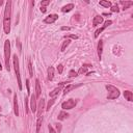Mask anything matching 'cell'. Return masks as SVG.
Masks as SVG:
<instances>
[{
    "label": "cell",
    "instance_id": "obj_3",
    "mask_svg": "<svg viewBox=\"0 0 133 133\" xmlns=\"http://www.w3.org/2000/svg\"><path fill=\"white\" fill-rule=\"evenodd\" d=\"M106 90L108 91V98L109 100H113V99H116V98L120 97V91L116 88L115 86H113V85H106Z\"/></svg>",
    "mask_w": 133,
    "mask_h": 133
},
{
    "label": "cell",
    "instance_id": "obj_37",
    "mask_svg": "<svg viewBox=\"0 0 133 133\" xmlns=\"http://www.w3.org/2000/svg\"><path fill=\"white\" fill-rule=\"evenodd\" d=\"M0 70H2V65H1V61H0Z\"/></svg>",
    "mask_w": 133,
    "mask_h": 133
},
{
    "label": "cell",
    "instance_id": "obj_38",
    "mask_svg": "<svg viewBox=\"0 0 133 133\" xmlns=\"http://www.w3.org/2000/svg\"><path fill=\"white\" fill-rule=\"evenodd\" d=\"M2 3H3V1H1V0H0V5H1V4H2Z\"/></svg>",
    "mask_w": 133,
    "mask_h": 133
},
{
    "label": "cell",
    "instance_id": "obj_23",
    "mask_svg": "<svg viewBox=\"0 0 133 133\" xmlns=\"http://www.w3.org/2000/svg\"><path fill=\"white\" fill-rule=\"evenodd\" d=\"M28 69H29V76L32 77L33 76V69H32V65H31L30 60H28Z\"/></svg>",
    "mask_w": 133,
    "mask_h": 133
},
{
    "label": "cell",
    "instance_id": "obj_27",
    "mask_svg": "<svg viewBox=\"0 0 133 133\" xmlns=\"http://www.w3.org/2000/svg\"><path fill=\"white\" fill-rule=\"evenodd\" d=\"M111 12H120V8H119L118 4H115V5H112V6H111Z\"/></svg>",
    "mask_w": 133,
    "mask_h": 133
},
{
    "label": "cell",
    "instance_id": "obj_13",
    "mask_svg": "<svg viewBox=\"0 0 133 133\" xmlns=\"http://www.w3.org/2000/svg\"><path fill=\"white\" fill-rule=\"evenodd\" d=\"M41 85H40V80L36 79V97L39 98L41 96Z\"/></svg>",
    "mask_w": 133,
    "mask_h": 133
},
{
    "label": "cell",
    "instance_id": "obj_21",
    "mask_svg": "<svg viewBox=\"0 0 133 133\" xmlns=\"http://www.w3.org/2000/svg\"><path fill=\"white\" fill-rule=\"evenodd\" d=\"M42 122H43V118L42 116H39L37 119V122H36V133L40 132V129H41V125H42Z\"/></svg>",
    "mask_w": 133,
    "mask_h": 133
},
{
    "label": "cell",
    "instance_id": "obj_16",
    "mask_svg": "<svg viewBox=\"0 0 133 133\" xmlns=\"http://www.w3.org/2000/svg\"><path fill=\"white\" fill-rule=\"evenodd\" d=\"M74 88H76V85H74V84H69V85H66V86L65 87V90H64V95L69 94L70 91H71L72 90H74Z\"/></svg>",
    "mask_w": 133,
    "mask_h": 133
},
{
    "label": "cell",
    "instance_id": "obj_11",
    "mask_svg": "<svg viewBox=\"0 0 133 133\" xmlns=\"http://www.w3.org/2000/svg\"><path fill=\"white\" fill-rule=\"evenodd\" d=\"M73 8H74V4H73V3H69V4L62 6L61 12H71Z\"/></svg>",
    "mask_w": 133,
    "mask_h": 133
},
{
    "label": "cell",
    "instance_id": "obj_31",
    "mask_svg": "<svg viewBox=\"0 0 133 133\" xmlns=\"http://www.w3.org/2000/svg\"><path fill=\"white\" fill-rule=\"evenodd\" d=\"M54 101H55L54 99H52L51 101H49V102H48V106H47V110H49V109H50V107L52 106V104L54 103Z\"/></svg>",
    "mask_w": 133,
    "mask_h": 133
},
{
    "label": "cell",
    "instance_id": "obj_18",
    "mask_svg": "<svg viewBox=\"0 0 133 133\" xmlns=\"http://www.w3.org/2000/svg\"><path fill=\"white\" fill-rule=\"evenodd\" d=\"M121 4L123 5V9H127L129 8V6H131L133 4V2L132 1H121Z\"/></svg>",
    "mask_w": 133,
    "mask_h": 133
},
{
    "label": "cell",
    "instance_id": "obj_15",
    "mask_svg": "<svg viewBox=\"0 0 133 133\" xmlns=\"http://www.w3.org/2000/svg\"><path fill=\"white\" fill-rule=\"evenodd\" d=\"M102 53H103V41H100L99 44H98V55H99L100 59L102 57Z\"/></svg>",
    "mask_w": 133,
    "mask_h": 133
},
{
    "label": "cell",
    "instance_id": "obj_34",
    "mask_svg": "<svg viewBox=\"0 0 133 133\" xmlns=\"http://www.w3.org/2000/svg\"><path fill=\"white\" fill-rule=\"evenodd\" d=\"M71 28L70 27H66V26H64V27H61V30H70Z\"/></svg>",
    "mask_w": 133,
    "mask_h": 133
},
{
    "label": "cell",
    "instance_id": "obj_29",
    "mask_svg": "<svg viewBox=\"0 0 133 133\" xmlns=\"http://www.w3.org/2000/svg\"><path fill=\"white\" fill-rule=\"evenodd\" d=\"M50 3V0H45V1H42L41 2V6H43V7H45L46 5H48Z\"/></svg>",
    "mask_w": 133,
    "mask_h": 133
},
{
    "label": "cell",
    "instance_id": "obj_19",
    "mask_svg": "<svg viewBox=\"0 0 133 133\" xmlns=\"http://www.w3.org/2000/svg\"><path fill=\"white\" fill-rule=\"evenodd\" d=\"M68 116H69V115L66 111H61V112H59V115H58V120L59 121H64Z\"/></svg>",
    "mask_w": 133,
    "mask_h": 133
},
{
    "label": "cell",
    "instance_id": "obj_17",
    "mask_svg": "<svg viewBox=\"0 0 133 133\" xmlns=\"http://www.w3.org/2000/svg\"><path fill=\"white\" fill-rule=\"evenodd\" d=\"M53 77H54V68H53V66H49L48 68V79L49 80H52Z\"/></svg>",
    "mask_w": 133,
    "mask_h": 133
},
{
    "label": "cell",
    "instance_id": "obj_26",
    "mask_svg": "<svg viewBox=\"0 0 133 133\" xmlns=\"http://www.w3.org/2000/svg\"><path fill=\"white\" fill-rule=\"evenodd\" d=\"M76 76H78V73L74 71V70H71L69 72V77H76Z\"/></svg>",
    "mask_w": 133,
    "mask_h": 133
},
{
    "label": "cell",
    "instance_id": "obj_28",
    "mask_svg": "<svg viewBox=\"0 0 133 133\" xmlns=\"http://www.w3.org/2000/svg\"><path fill=\"white\" fill-rule=\"evenodd\" d=\"M66 37V39H74V40H77L78 39V36H75V34H69V36H65Z\"/></svg>",
    "mask_w": 133,
    "mask_h": 133
},
{
    "label": "cell",
    "instance_id": "obj_32",
    "mask_svg": "<svg viewBox=\"0 0 133 133\" xmlns=\"http://www.w3.org/2000/svg\"><path fill=\"white\" fill-rule=\"evenodd\" d=\"M48 129H49V132H50V133H57V132H56V131L54 130V129H53V127H52L51 125H49V126H48Z\"/></svg>",
    "mask_w": 133,
    "mask_h": 133
},
{
    "label": "cell",
    "instance_id": "obj_14",
    "mask_svg": "<svg viewBox=\"0 0 133 133\" xmlns=\"http://www.w3.org/2000/svg\"><path fill=\"white\" fill-rule=\"evenodd\" d=\"M14 112L16 115H19V108H18V102H17V95L14 96Z\"/></svg>",
    "mask_w": 133,
    "mask_h": 133
},
{
    "label": "cell",
    "instance_id": "obj_12",
    "mask_svg": "<svg viewBox=\"0 0 133 133\" xmlns=\"http://www.w3.org/2000/svg\"><path fill=\"white\" fill-rule=\"evenodd\" d=\"M124 97H125L126 100L129 101V102L133 101V94H132V91H124Z\"/></svg>",
    "mask_w": 133,
    "mask_h": 133
},
{
    "label": "cell",
    "instance_id": "obj_4",
    "mask_svg": "<svg viewBox=\"0 0 133 133\" xmlns=\"http://www.w3.org/2000/svg\"><path fill=\"white\" fill-rule=\"evenodd\" d=\"M12 60H14V68H15V72L16 75H17V79H18V85L19 88L22 90V81H21V75H20V70H19V58L17 55H14L12 57Z\"/></svg>",
    "mask_w": 133,
    "mask_h": 133
},
{
    "label": "cell",
    "instance_id": "obj_22",
    "mask_svg": "<svg viewBox=\"0 0 133 133\" xmlns=\"http://www.w3.org/2000/svg\"><path fill=\"white\" fill-rule=\"evenodd\" d=\"M70 42H71V41H70V40H68V39H66V40L65 41V42H64V43H62V46H61V51H62V52H64V51H66V47H68V46L70 45Z\"/></svg>",
    "mask_w": 133,
    "mask_h": 133
},
{
    "label": "cell",
    "instance_id": "obj_8",
    "mask_svg": "<svg viewBox=\"0 0 133 133\" xmlns=\"http://www.w3.org/2000/svg\"><path fill=\"white\" fill-rule=\"evenodd\" d=\"M57 19H58V16L55 15V14H53V15H49L48 17H46L45 20H44V22L47 23V24H52V23H54Z\"/></svg>",
    "mask_w": 133,
    "mask_h": 133
},
{
    "label": "cell",
    "instance_id": "obj_2",
    "mask_svg": "<svg viewBox=\"0 0 133 133\" xmlns=\"http://www.w3.org/2000/svg\"><path fill=\"white\" fill-rule=\"evenodd\" d=\"M9 58H11V42H9L8 40H6L4 43V61H5V66H6L7 71L11 70V66H9Z\"/></svg>",
    "mask_w": 133,
    "mask_h": 133
},
{
    "label": "cell",
    "instance_id": "obj_10",
    "mask_svg": "<svg viewBox=\"0 0 133 133\" xmlns=\"http://www.w3.org/2000/svg\"><path fill=\"white\" fill-rule=\"evenodd\" d=\"M103 22V18L101 16H96L93 20V26H98L99 24H101Z\"/></svg>",
    "mask_w": 133,
    "mask_h": 133
},
{
    "label": "cell",
    "instance_id": "obj_6",
    "mask_svg": "<svg viewBox=\"0 0 133 133\" xmlns=\"http://www.w3.org/2000/svg\"><path fill=\"white\" fill-rule=\"evenodd\" d=\"M66 83H71V81H68V82H61L60 83V85H59L58 87H56V88H54L52 91H50V94H49V96L51 97V98H54V97H56L58 95V93L60 91V90L62 88V86L66 84Z\"/></svg>",
    "mask_w": 133,
    "mask_h": 133
},
{
    "label": "cell",
    "instance_id": "obj_24",
    "mask_svg": "<svg viewBox=\"0 0 133 133\" xmlns=\"http://www.w3.org/2000/svg\"><path fill=\"white\" fill-rule=\"evenodd\" d=\"M43 108H44V99H42V100L40 101V106H39L40 111H39V113H37V116H41V112H42Z\"/></svg>",
    "mask_w": 133,
    "mask_h": 133
},
{
    "label": "cell",
    "instance_id": "obj_7",
    "mask_svg": "<svg viewBox=\"0 0 133 133\" xmlns=\"http://www.w3.org/2000/svg\"><path fill=\"white\" fill-rule=\"evenodd\" d=\"M111 24H112V21H110V20H107V21L105 22V23H104V25H103L102 27L96 30V32H95V37H98V36H99V34H100L101 32H102V31H103L104 29H105V28H107V27L109 26V25H111Z\"/></svg>",
    "mask_w": 133,
    "mask_h": 133
},
{
    "label": "cell",
    "instance_id": "obj_33",
    "mask_svg": "<svg viewBox=\"0 0 133 133\" xmlns=\"http://www.w3.org/2000/svg\"><path fill=\"white\" fill-rule=\"evenodd\" d=\"M26 85H27V91L29 94V80H26Z\"/></svg>",
    "mask_w": 133,
    "mask_h": 133
},
{
    "label": "cell",
    "instance_id": "obj_36",
    "mask_svg": "<svg viewBox=\"0 0 133 133\" xmlns=\"http://www.w3.org/2000/svg\"><path fill=\"white\" fill-rule=\"evenodd\" d=\"M103 16H108V17H109V16H110V14H106V12H104V14H103Z\"/></svg>",
    "mask_w": 133,
    "mask_h": 133
},
{
    "label": "cell",
    "instance_id": "obj_30",
    "mask_svg": "<svg viewBox=\"0 0 133 133\" xmlns=\"http://www.w3.org/2000/svg\"><path fill=\"white\" fill-rule=\"evenodd\" d=\"M57 71H58L59 74H61L62 71H64V66H62V65H59V66H57Z\"/></svg>",
    "mask_w": 133,
    "mask_h": 133
},
{
    "label": "cell",
    "instance_id": "obj_25",
    "mask_svg": "<svg viewBox=\"0 0 133 133\" xmlns=\"http://www.w3.org/2000/svg\"><path fill=\"white\" fill-rule=\"evenodd\" d=\"M88 66H83L82 68H80V70L77 72L78 74H84V73H86V69H87Z\"/></svg>",
    "mask_w": 133,
    "mask_h": 133
},
{
    "label": "cell",
    "instance_id": "obj_20",
    "mask_svg": "<svg viewBox=\"0 0 133 133\" xmlns=\"http://www.w3.org/2000/svg\"><path fill=\"white\" fill-rule=\"evenodd\" d=\"M99 4L104 6V7H110V6H111V2H110V1H105V0H101V1L99 2Z\"/></svg>",
    "mask_w": 133,
    "mask_h": 133
},
{
    "label": "cell",
    "instance_id": "obj_1",
    "mask_svg": "<svg viewBox=\"0 0 133 133\" xmlns=\"http://www.w3.org/2000/svg\"><path fill=\"white\" fill-rule=\"evenodd\" d=\"M11 14H12V1L8 0L5 5L4 18H3V30H4V33L6 34L11 32Z\"/></svg>",
    "mask_w": 133,
    "mask_h": 133
},
{
    "label": "cell",
    "instance_id": "obj_35",
    "mask_svg": "<svg viewBox=\"0 0 133 133\" xmlns=\"http://www.w3.org/2000/svg\"><path fill=\"white\" fill-rule=\"evenodd\" d=\"M41 12H46V7H43V6H41Z\"/></svg>",
    "mask_w": 133,
    "mask_h": 133
},
{
    "label": "cell",
    "instance_id": "obj_9",
    "mask_svg": "<svg viewBox=\"0 0 133 133\" xmlns=\"http://www.w3.org/2000/svg\"><path fill=\"white\" fill-rule=\"evenodd\" d=\"M30 108L32 112L36 111V95H31V99H30Z\"/></svg>",
    "mask_w": 133,
    "mask_h": 133
},
{
    "label": "cell",
    "instance_id": "obj_5",
    "mask_svg": "<svg viewBox=\"0 0 133 133\" xmlns=\"http://www.w3.org/2000/svg\"><path fill=\"white\" fill-rule=\"evenodd\" d=\"M77 104V100H74V99H70L68 101H66L61 104V107L64 110H69V109H73L74 107L76 106Z\"/></svg>",
    "mask_w": 133,
    "mask_h": 133
}]
</instances>
